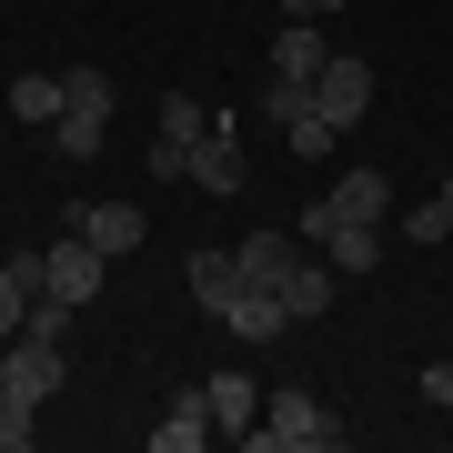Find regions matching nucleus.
<instances>
[{"label": "nucleus", "mask_w": 453, "mask_h": 453, "mask_svg": "<svg viewBox=\"0 0 453 453\" xmlns=\"http://www.w3.org/2000/svg\"><path fill=\"white\" fill-rule=\"evenodd\" d=\"M242 443H252V453H323V443H342V423L312 403V393H273Z\"/></svg>", "instance_id": "1"}, {"label": "nucleus", "mask_w": 453, "mask_h": 453, "mask_svg": "<svg viewBox=\"0 0 453 453\" xmlns=\"http://www.w3.org/2000/svg\"><path fill=\"white\" fill-rule=\"evenodd\" d=\"M181 181H192V192H211V202L252 181V172H242V121H232V111H211V131L192 142V172H181Z\"/></svg>", "instance_id": "2"}, {"label": "nucleus", "mask_w": 453, "mask_h": 453, "mask_svg": "<svg viewBox=\"0 0 453 453\" xmlns=\"http://www.w3.org/2000/svg\"><path fill=\"white\" fill-rule=\"evenodd\" d=\"M312 111H323L333 131H353L372 111V61H353V50H333L323 71H312Z\"/></svg>", "instance_id": "3"}, {"label": "nucleus", "mask_w": 453, "mask_h": 453, "mask_svg": "<svg viewBox=\"0 0 453 453\" xmlns=\"http://www.w3.org/2000/svg\"><path fill=\"white\" fill-rule=\"evenodd\" d=\"M0 372H11L20 403H50L71 363H61V342H50V333H11V342H0Z\"/></svg>", "instance_id": "4"}, {"label": "nucleus", "mask_w": 453, "mask_h": 453, "mask_svg": "<svg viewBox=\"0 0 453 453\" xmlns=\"http://www.w3.org/2000/svg\"><path fill=\"white\" fill-rule=\"evenodd\" d=\"M151 443H162V453H202V443H211V393L181 383L172 403H162V423H151Z\"/></svg>", "instance_id": "5"}, {"label": "nucleus", "mask_w": 453, "mask_h": 453, "mask_svg": "<svg viewBox=\"0 0 453 453\" xmlns=\"http://www.w3.org/2000/svg\"><path fill=\"white\" fill-rule=\"evenodd\" d=\"M273 292H282V312H292V323H323V312H333V292H342V273H333V262H303V252H292V273H282Z\"/></svg>", "instance_id": "6"}, {"label": "nucleus", "mask_w": 453, "mask_h": 453, "mask_svg": "<svg viewBox=\"0 0 453 453\" xmlns=\"http://www.w3.org/2000/svg\"><path fill=\"white\" fill-rule=\"evenodd\" d=\"M101 273H111V252H91L81 232L50 242V292H61V303H101Z\"/></svg>", "instance_id": "7"}, {"label": "nucleus", "mask_w": 453, "mask_h": 453, "mask_svg": "<svg viewBox=\"0 0 453 453\" xmlns=\"http://www.w3.org/2000/svg\"><path fill=\"white\" fill-rule=\"evenodd\" d=\"M71 232H81V242L91 252H142V211H131V202H81V222H71Z\"/></svg>", "instance_id": "8"}, {"label": "nucleus", "mask_w": 453, "mask_h": 453, "mask_svg": "<svg viewBox=\"0 0 453 453\" xmlns=\"http://www.w3.org/2000/svg\"><path fill=\"white\" fill-rule=\"evenodd\" d=\"M222 323L242 333V342H273V333H292V312H282V292H273V282H242V292H232V312H222Z\"/></svg>", "instance_id": "9"}, {"label": "nucleus", "mask_w": 453, "mask_h": 453, "mask_svg": "<svg viewBox=\"0 0 453 453\" xmlns=\"http://www.w3.org/2000/svg\"><path fill=\"white\" fill-rule=\"evenodd\" d=\"M333 50H323V31L312 20H282V41H273V81H303L312 91V71H323Z\"/></svg>", "instance_id": "10"}, {"label": "nucleus", "mask_w": 453, "mask_h": 453, "mask_svg": "<svg viewBox=\"0 0 453 453\" xmlns=\"http://www.w3.org/2000/svg\"><path fill=\"white\" fill-rule=\"evenodd\" d=\"M181 282H192V303L222 323V312H232V292H242V262H232V252H192V273H181Z\"/></svg>", "instance_id": "11"}, {"label": "nucleus", "mask_w": 453, "mask_h": 453, "mask_svg": "<svg viewBox=\"0 0 453 453\" xmlns=\"http://www.w3.org/2000/svg\"><path fill=\"white\" fill-rule=\"evenodd\" d=\"M323 202H333V222H383V202H393V192H383V172H342Z\"/></svg>", "instance_id": "12"}, {"label": "nucleus", "mask_w": 453, "mask_h": 453, "mask_svg": "<svg viewBox=\"0 0 453 453\" xmlns=\"http://www.w3.org/2000/svg\"><path fill=\"white\" fill-rule=\"evenodd\" d=\"M202 393H211V423H222V434H252V413H262V393L242 383V372H211Z\"/></svg>", "instance_id": "13"}, {"label": "nucleus", "mask_w": 453, "mask_h": 453, "mask_svg": "<svg viewBox=\"0 0 453 453\" xmlns=\"http://www.w3.org/2000/svg\"><path fill=\"white\" fill-rule=\"evenodd\" d=\"M50 142H61V162H101V142H111V111H61V121H50Z\"/></svg>", "instance_id": "14"}, {"label": "nucleus", "mask_w": 453, "mask_h": 453, "mask_svg": "<svg viewBox=\"0 0 453 453\" xmlns=\"http://www.w3.org/2000/svg\"><path fill=\"white\" fill-rule=\"evenodd\" d=\"M292 252H303L292 232H252V242L232 252V262H242V282H282V273H292Z\"/></svg>", "instance_id": "15"}, {"label": "nucleus", "mask_w": 453, "mask_h": 453, "mask_svg": "<svg viewBox=\"0 0 453 453\" xmlns=\"http://www.w3.org/2000/svg\"><path fill=\"white\" fill-rule=\"evenodd\" d=\"M323 262H333L342 282H363V273H372V222H333V232H323Z\"/></svg>", "instance_id": "16"}, {"label": "nucleus", "mask_w": 453, "mask_h": 453, "mask_svg": "<svg viewBox=\"0 0 453 453\" xmlns=\"http://www.w3.org/2000/svg\"><path fill=\"white\" fill-rule=\"evenodd\" d=\"M11 111L31 121V131H50V121H61V81H50V71H20V81H11Z\"/></svg>", "instance_id": "17"}, {"label": "nucleus", "mask_w": 453, "mask_h": 453, "mask_svg": "<svg viewBox=\"0 0 453 453\" xmlns=\"http://www.w3.org/2000/svg\"><path fill=\"white\" fill-rule=\"evenodd\" d=\"M282 142H292V162H333V142H342V131H333V121H323V111L303 101V111L282 121Z\"/></svg>", "instance_id": "18"}, {"label": "nucleus", "mask_w": 453, "mask_h": 453, "mask_svg": "<svg viewBox=\"0 0 453 453\" xmlns=\"http://www.w3.org/2000/svg\"><path fill=\"white\" fill-rule=\"evenodd\" d=\"M202 131H211V111H202V101H192V91H162V142H181V151H192Z\"/></svg>", "instance_id": "19"}, {"label": "nucleus", "mask_w": 453, "mask_h": 453, "mask_svg": "<svg viewBox=\"0 0 453 453\" xmlns=\"http://www.w3.org/2000/svg\"><path fill=\"white\" fill-rule=\"evenodd\" d=\"M41 434V403H20V393H0V453H31Z\"/></svg>", "instance_id": "20"}, {"label": "nucleus", "mask_w": 453, "mask_h": 453, "mask_svg": "<svg viewBox=\"0 0 453 453\" xmlns=\"http://www.w3.org/2000/svg\"><path fill=\"white\" fill-rule=\"evenodd\" d=\"M342 0H282V20H333Z\"/></svg>", "instance_id": "21"}, {"label": "nucleus", "mask_w": 453, "mask_h": 453, "mask_svg": "<svg viewBox=\"0 0 453 453\" xmlns=\"http://www.w3.org/2000/svg\"><path fill=\"white\" fill-rule=\"evenodd\" d=\"M434 202H443V211H453V181H443V192H434Z\"/></svg>", "instance_id": "22"}, {"label": "nucleus", "mask_w": 453, "mask_h": 453, "mask_svg": "<svg viewBox=\"0 0 453 453\" xmlns=\"http://www.w3.org/2000/svg\"><path fill=\"white\" fill-rule=\"evenodd\" d=\"M0 393H11V372H0Z\"/></svg>", "instance_id": "23"}]
</instances>
